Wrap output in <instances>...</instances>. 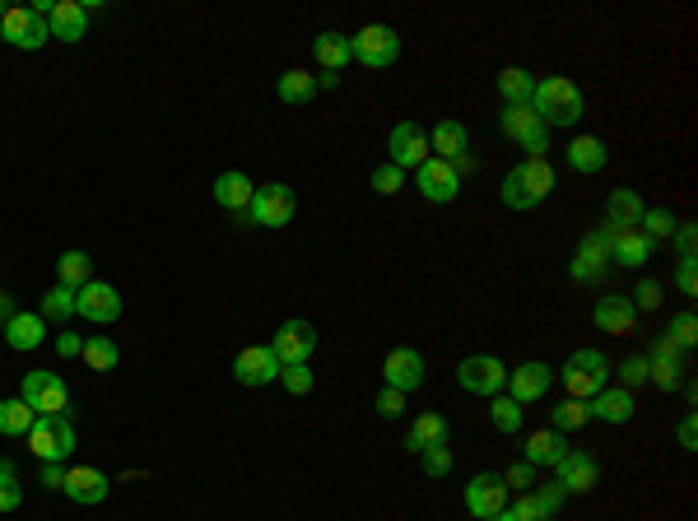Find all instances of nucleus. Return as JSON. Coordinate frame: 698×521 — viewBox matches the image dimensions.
<instances>
[{"mask_svg": "<svg viewBox=\"0 0 698 521\" xmlns=\"http://www.w3.org/2000/svg\"><path fill=\"white\" fill-rule=\"evenodd\" d=\"M75 312H80L84 321H94V326H108V321L121 317V294L103 280H89L80 294H75Z\"/></svg>", "mask_w": 698, "mask_h": 521, "instance_id": "17", "label": "nucleus"}, {"mask_svg": "<svg viewBox=\"0 0 698 521\" xmlns=\"http://www.w3.org/2000/svg\"><path fill=\"white\" fill-rule=\"evenodd\" d=\"M596 326H601L605 335H633V326H638V312H633V303L624 294H610L596 303Z\"/></svg>", "mask_w": 698, "mask_h": 521, "instance_id": "27", "label": "nucleus"}, {"mask_svg": "<svg viewBox=\"0 0 698 521\" xmlns=\"http://www.w3.org/2000/svg\"><path fill=\"white\" fill-rule=\"evenodd\" d=\"M349 47H354V61H363L368 70H387V66H396V56H401V38H396V28H387V24L359 28V33L349 38Z\"/></svg>", "mask_w": 698, "mask_h": 521, "instance_id": "7", "label": "nucleus"}, {"mask_svg": "<svg viewBox=\"0 0 698 521\" xmlns=\"http://www.w3.org/2000/svg\"><path fill=\"white\" fill-rule=\"evenodd\" d=\"M66 484V470L61 466H42V489H61Z\"/></svg>", "mask_w": 698, "mask_h": 521, "instance_id": "59", "label": "nucleus"}, {"mask_svg": "<svg viewBox=\"0 0 698 521\" xmlns=\"http://www.w3.org/2000/svg\"><path fill=\"white\" fill-rule=\"evenodd\" d=\"M252 196H256V182L247 173H219L215 177V201H219V210H233V214H242L247 205H252Z\"/></svg>", "mask_w": 698, "mask_h": 521, "instance_id": "26", "label": "nucleus"}, {"mask_svg": "<svg viewBox=\"0 0 698 521\" xmlns=\"http://www.w3.org/2000/svg\"><path fill=\"white\" fill-rule=\"evenodd\" d=\"M503 508H508V484H503V475L484 470V475H475V480L466 484V512L475 521L498 517Z\"/></svg>", "mask_w": 698, "mask_h": 521, "instance_id": "15", "label": "nucleus"}, {"mask_svg": "<svg viewBox=\"0 0 698 521\" xmlns=\"http://www.w3.org/2000/svg\"><path fill=\"white\" fill-rule=\"evenodd\" d=\"M294 214H298V196H294V187H284V182H261L252 205H247V219L261 228L294 224Z\"/></svg>", "mask_w": 698, "mask_h": 521, "instance_id": "6", "label": "nucleus"}, {"mask_svg": "<svg viewBox=\"0 0 698 521\" xmlns=\"http://www.w3.org/2000/svg\"><path fill=\"white\" fill-rule=\"evenodd\" d=\"M619 382H624V391H638L647 382V354H629V359L619 363Z\"/></svg>", "mask_w": 698, "mask_h": 521, "instance_id": "48", "label": "nucleus"}, {"mask_svg": "<svg viewBox=\"0 0 698 521\" xmlns=\"http://www.w3.org/2000/svg\"><path fill=\"white\" fill-rule=\"evenodd\" d=\"M5 345L19 349V354H28V349H38L42 340H47V321L38 317V312H14L10 321H5Z\"/></svg>", "mask_w": 698, "mask_h": 521, "instance_id": "24", "label": "nucleus"}, {"mask_svg": "<svg viewBox=\"0 0 698 521\" xmlns=\"http://www.w3.org/2000/svg\"><path fill=\"white\" fill-rule=\"evenodd\" d=\"M605 377H610V359H605L601 349H578L559 368V382H564V391L573 401H591L596 391H605Z\"/></svg>", "mask_w": 698, "mask_h": 521, "instance_id": "3", "label": "nucleus"}, {"mask_svg": "<svg viewBox=\"0 0 698 521\" xmlns=\"http://www.w3.org/2000/svg\"><path fill=\"white\" fill-rule=\"evenodd\" d=\"M643 196L633 187H619V191H610V201H605V224L610 228H638L643 224Z\"/></svg>", "mask_w": 698, "mask_h": 521, "instance_id": "28", "label": "nucleus"}, {"mask_svg": "<svg viewBox=\"0 0 698 521\" xmlns=\"http://www.w3.org/2000/svg\"><path fill=\"white\" fill-rule=\"evenodd\" d=\"M275 94H280V103H289V107H308L312 98H317V80H312L308 70H284L280 84H275Z\"/></svg>", "mask_w": 698, "mask_h": 521, "instance_id": "36", "label": "nucleus"}, {"mask_svg": "<svg viewBox=\"0 0 698 521\" xmlns=\"http://www.w3.org/2000/svg\"><path fill=\"white\" fill-rule=\"evenodd\" d=\"M14 312H19V308H14V298H10V294H0V331H5V321H10Z\"/></svg>", "mask_w": 698, "mask_h": 521, "instance_id": "60", "label": "nucleus"}, {"mask_svg": "<svg viewBox=\"0 0 698 521\" xmlns=\"http://www.w3.org/2000/svg\"><path fill=\"white\" fill-rule=\"evenodd\" d=\"M80 359L89 363L94 373H112V368L121 363V349L112 345V335H89V340H84V354H80Z\"/></svg>", "mask_w": 698, "mask_h": 521, "instance_id": "39", "label": "nucleus"}, {"mask_svg": "<svg viewBox=\"0 0 698 521\" xmlns=\"http://www.w3.org/2000/svg\"><path fill=\"white\" fill-rule=\"evenodd\" d=\"M675 256L680 261H694V224H675Z\"/></svg>", "mask_w": 698, "mask_h": 521, "instance_id": "55", "label": "nucleus"}, {"mask_svg": "<svg viewBox=\"0 0 698 521\" xmlns=\"http://www.w3.org/2000/svg\"><path fill=\"white\" fill-rule=\"evenodd\" d=\"M466 145H470V135H466V126L461 121H438L429 131V149H433V159H447V163H457L461 154H466Z\"/></svg>", "mask_w": 698, "mask_h": 521, "instance_id": "29", "label": "nucleus"}, {"mask_svg": "<svg viewBox=\"0 0 698 521\" xmlns=\"http://www.w3.org/2000/svg\"><path fill=\"white\" fill-rule=\"evenodd\" d=\"M489 401H494V405H489V419H494L498 433H517V428H522L526 410L512 401V396H489Z\"/></svg>", "mask_w": 698, "mask_h": 521, "instance_id": "42", "label": "nucleus"}, {"mask_svg": "<svg viewBox=\"0 0 698 521\" xmlns=\"http://www.w3.org/2000/svg\"><path fill=\"white\" fill-rule=\"evenodd\" d=\"M28 410L38 419H66L70 415V387L61 373H47V382H42V391L28 401Z\"/></svg>", "mask_w": 698, "mask_h": 521, "instance_id": "25", "label": "nucleus"}, {"mask_svg": "<svg viewBox=\"0 0 698 521\" xmlns=\"http://www.w3.org/2000/svg\"><path fill=\"white\" fill-rule=\"evenodd\" d=\"M429 159H433L429 131L415 126V121H396L391 135H387V163H391V168L410 173V168H419V163H429Z\"/></svg>", "mask_w": 698, "mask_h": 521, "instance_id": "8", "label": "nucleus"}, {"mask_svg": "<svg viewBox=\"0 0 698 521\" xmlns=\"http://www.w3.org/2000/svg\"><path fill=\"white\" fill-rule=\"evenodd\" d=\"M56 354H61V359H75V354H84V340L80 335H61V340H56Z\"/></svg>", "mask_w": 698, "mask_h": 521, "instance_id": "58", "label": "nucleus"}, {"mask_svg": "<svg viewBox=\"0 0 698 521\" xmlns=\"http://www.w3.org/2000/svg\"><path fill=\"white\" fill-rule=\"evenodd\" d=\"M438 442H447V419L443 415H419L415 424H410V433H405V452H424V447H438Z\"/></svg>", "mask_w": 698, "mask_h": 521, "instance_id": "35", "label": "nucleus"}, {"mask_svg": "<svg viewBox=\"0 0 698 521\" xmlns=\"http://www.w3.org/2000/svg\"><path fill=\"white\" fill-rule=\"evenodd\" d=\"M280 382L289 396H308L312 387H317V377H312L308 363H294V368H280Z\"/></svg>", "mask_w": 698, "mask_h": 521, "instance_id": "47", "label": "nucleus"}, {"mask_svg": "<svg viewBox=\"0 0 698 521\" xmlns=\"http://www.w3.org/2000/svg\"><path fill=\"white\" fill-rule=\"evenodd\" d=\"M550 382H554V368L550 363H522L517 373H508V391H512V401L517 405H536L545 391H550Z\"/></svg>", "mask_w": 698, "mask_h": 521, "instance_id": "21", "label": "nucleus"}, {"mask_svg": "<svg viewBox=\"0 0 698 521\" xmlns=\"http://www.w3.org/2000/svg\"><path fill=\"white\" fill-rule=\"evenodd\" d=\"M312 56H317V66L322 70L340 75V70L354 61V47H349L345 33H317V38H312Z\"/></svg>", "mask_w": 698, "mask_h": 521, "instance_id": "31", "label": "nucleus"}, {"mask_svg": "<svg viewBox=\"0 0 698 521\" xmlns=\"http://www.w3.org/2000/svg\"><path fill=\"white\" fill-rule=\"evenodd\" d=\"M498 94H503V103L508 107H531V94H536V75L522 66H508L503 75H498Z\"/></svg>", "mask_w": 698, "mask_h": 521, "instance_id": "34", "label": "nucleus"}, {"mask_svg": "<svg viewBox=\"0 0 698 521\" xmlns=\"http://www.w3.org/2000/svg\"><path fill=\"white\" fill-rule=\"evenodd\" d=\"M24 503V489H19V470L14 461H0V512H14Z\"/></svg>", "mask_w": 698, "mask_h": 521, "instance_id": "46", "label": "nucleus"}, {"mask_svg": "<svg viewBox=\"0 0 698 521\" xmlns=\"http://www.w3.org/2000/svg\"><path fill=\"white\" fill-rule=\"evenodd\" d=\"M382 382L396 387V391H405V396L419 391V387H424V354L410 349V345H396L387 359H382Z\"/></svg>", "mask_w": 698, "mask_h": 521, "instance_id": "16", "label": "nucleus"}, {"mask_svg": "<svg viewBox=\"0 0 698 521\" xmlns=\"http://www.w3.org/2000/svg\"><path fill=\"white\" fill-rule=\"evenodd\" d=\"M28 452L38 456L42 466H61L75 456V424L70 419H33L28 428Z\"/></svg>", "mask_w": 698, "mask_h": 521, "instance_id": "4", "label": "nucleus"}, {"mask_svg": "<svg viewBox=\"0 0 698 521\" xmlns=\"http://www.w3.org/2000/svg\"><path fill=\"white\" fill-rule=\"evenodd\" d=\"M233 377L242 387H270V382H280V359L270 354V345H252L233 359Z\"/></svg>", "mask_w": 698, "mask_h": 521, "instance_id": "18", "label": "nucleus"}, {"mask_svg": "<svg viewBox=\"0 0 698 521\" xmlns=\"http://www.w3.org/2000/svg\"><path fill=\"white\" fill-rule=\"evenodd\" d=\"M0 42H10L14 52H38L52 42V28L33 5H10L5 19H0Z\"/></svg>", "mask_w": 698, "mask_h": 521, "instance_id": "5", "label": "nucleus"}, {"mask_svg": "<svg viewBox=\"0 0 698 521\" xmlns=\"http://www.w3.org/2000/svg\"><path fill=\"white\" fill-rule=\"evenodd\" d=\"M554 475H559V489H564V494H591V489L601 484L596 456L582 452V447H568V452L554 461Z\"/></svg>", "mask_w": 698, "mask_h": 521, "instance_id": "12", "label": "nucleus"}, {"mask_svg": "<svg viewBox=\"0 0 698 521\" xmlns=\"http://www.w3.org/2000/svg\"><path fill=\"white\" fill-rule=\"evenodd\" d=\"M415 187H419L424 201L447 205V201H457V196H461V177H457V168H452L447 159H429V163H419V168H415Z\"/></svg>", "mask_w": 698, "mask_h": 521, "instance_id": "13", "label": "nucleus"}, {"mask_svg": "<svg viewBox=\"0 0 698 521\" xmlns=\"http://www.w3.org/2000/svg\"><path fill=\"white\" fill-rule=\"evenodd\" d=\"M605 270H610V228H591L578 242V256L568 261V275L578 284H596L605 280Z\"/></svg>", "mask_w": 698, "mask_h": 521, "instance_id": "11", "label": "nucleus"}, {"mask_svg": "<svg viewBox=\"0 0 698 521\" xmlns=\"http://www.w3.org/2000/svg\"><path fill=\"white\" fill-rule=\"evenodd\" d=\"M401 187H405V173H401V168H391V163L373 168V191H377V196H396Z\"/></svg>", "mask_w": 698, "mask_h": 521, "instance_id": "50", "label": "nucleus"}, {"mask_svg": "<svg viewBox=\"0 0 698 521\" xmlns=\"http://www.w3.org/2000/svg\"><path fill=\"white\" fill-rule=\"evenodd\" d=\"M550 187H554L550 159H522L508 177H503V205H508V210H536V205L550 196Z\"/></svg>", "mask_w": 698, "mask_h": 521, "instance_id": "2", "label": "nucleus"}, {"mask_svg": "<svg viewBox=\"0 0 698 521\" xmlns=\"http://www.w3.org/2000/svg\"><path fill=\"white\" fill-rule=\"evenodd\" d=\"M587 405H591V419H601V424H629L633 419V391H624V387L596 391Z\"/></svg>", "mask_w": 698, "mask_h": 521, "instance_id": "30", "label": "nucleus"}, {"mask_svg": "<svg viewBox=\"0 0 698 521\" xmlns=\"http://www.w3.org/2000/svg\"><path fill=\"white\" fill-rule=\"evenodd\" d=\"M638 233H643V238L657 247V242H666L675 233V214L671 210H643V224H638Z\"/></svg>", "mask_w": 698, "mask_h": 521, "instance_id": "44", "label": "nucleus"}, {"mask_svg": "<svg viewBox=\"0 0 698 521\" xmlns=\"http://www.w3.org/2000/svg\"><path fill=\"white\" fill-rule=\"evenodd\" d=\"M647 382H657L661 391H675L680 382H685V363H680V349L661 335L657 349L647 354Z\"/></svg>", "mask_w": 698, "mask_h": 521, "instance_id": "22", "label": "nucleus"}, {"mask_svg": "<svg viewBox=\"0 0 698 521\" xmlns=\"http://www.w3.org/2000/svg\"><path fill=\"white\" fill-rule=\"evenodd\" d=\"M550 419H554L550 428H559V433H578V428L591 424V405H587V401H573V396H568V401H559V405L550 410Z\"/></svg>", "mask_w": 698, "mask_h": 521, "instance_id": "40", "label": "nucleus"}, {"mask_svg": "<svg viewBox=\"0 0 698 521\" xmlns=\"http://www.w3.org/2000/svg\"><path fill=\"white\" fill-rule=\"evenodd\" d=\"M312 349H317V331L308 321H284L275 340H270V354L280 359V368H294V363H308Z\"/></svg>", "mask_w": 698, "mask_h": 521, "instance_id": "14", "label": "nucleus"}, {"mask_svg": "<svg viewBox=\"0 0 698 521\" xmlns=\"http://www.w3.org/2000/svg\"><path fill=\"white\" fill-rule=\"evenodd\" d=\"M675 289H680L685 298L698 294V270H694V261H680V270H675Z\"/></svg>", "mask_w": 698, "mask_h": 521, "instance_id": "56", "label": "nucleus"}, {"mask_svg": "<svg viewBox=\"0 0 698 521\" xmlns=\"http://www.w3.org/2000/svg\"><path fill=\"white\" fill-rule=\"evenodd\" d=\"M405 401H410V396H405V391H396V387H382V391H377V415H382V419H396V415H401V410H405Z\"/></svg>", "mask_w": 698, "mask_h": 521, "instance_id": "52", "label": "nucleus"}, {"mask_svg": "<svg viewBox=\"0 0 698 521\" xmlns=\"http://www.w3.org/2000/svg\"><path fill=\"white\" fill-rule=\"evenodd\" d=\"M633 312H657L661 308V284L657 280H638V289H633Z\"/></svg>", "mask_w": 698, "mask_h": 521, "instance_id": "51", "label": "nucleus"}, {"mask_svg": "<svg viewBox=\"0 0 698 521\" xmlns=\"http://www.w3.org/2000/svg\"><path fill=\"white\" fill-rule=\"evenodd\" d=\"M457 382H461V391H470V396H503V387H508V368H503L494 354H470V359L457 363Z\"/></svg>", "mask_w": 698, "mask_h": 521, "instance_id": "10", "label": "nucleus"}, {"mask_svg": "<svg viewBox=\"0 0 698 521\" xmlns=\"http://www.w3.org/2000/svg\"><path fill=\"white\" fill-rule=\"evenodd\" d=\"M647 256H652V242H647L638 228H610V266L638 270V266H647Z\"/></svg>", "mask_w": 698, "mask_h": 521, "instance_id": "23", "label": "nucleus"}, {"mask_svg": "<svg viewBox=\"0 0 698 521\" xmlns=\"http://www.w3.org/2000/svg\"><path fill=\"white\" fill-rule=\"evenodd\" d=\"M484 521H503V517H484Z\"/></svg>", "mask_w": 698, "mask_h": 521, "instance_id": "63", "label": "nucleus"}, {"mask_svg": "<svg viewBox=\"0 0 698 521\" xmlns=\"http://www.w3.org/2000/svg\"><path fill=\"white\" fill-rule=\"evenodd\" d=\"M312 80H317V89H336V84H340V75H331V70H322V75H312Z\"/></svg>", "mask_w": 698, "mask_h": 521, "instance_id": "61", "label": "nucleus"}, {"mask_svg": "<svg viewBox=\"0 0 698 521\" xmlns=\"http://www.w3.org/2000/svg\"><path fill=\"white\" fill-rule=\"evenodd\" d=\"M522 452H526V461H531V466H554V461L568 452V442H564V433H559V428H536V433L526 438Z\"/></svg>", "mask_w": 698, "mask_h": 521, "instance_id": "33", "label": "nucleus"}, {"mask_svg": "<svg viewBox=\"0 0 698 521\" xmlns=\"http://www.w3.org/2000/svg\"><path fill=\"white\" fill-rule=\"evenodd\" d=\"M47 28H52L56 42H75L89 33V10H84L80 0H52V10H47Z\"/></svg>", "mask_w": 698, "mask_h": 521, "instance_id": "20", "label": "nucleus"}, {"mask_svg": "<svg viewBox=\"0 0 698 521\" xmlns=\"http://www.w3.org/2000/svg\"><path fill=\"white\" fill-rule=\"evenodd\" d=\"M33 410H28V401H19V396H10V401H0V433L5 438H28V428H33Z\"/></svg>", "mask_w": 698, "mask_h": 521, "instance_id": "37", "label": "nucleus"}, {"mask_svg": "<svg viewBox=\"0 0 698 521\" xmlns=\"http://www.w3.org/2000/svg\"><path fill=\"white\" fill-rule=\"evenodd\" d=\"M108 489H112V480L98 466H70L66 484H61V494H66L70 503H84V508H98V503L108 498Z\"/></svg>", "mask_w": 698, "mask_h": 521, "instance_id": "19", "label": "nucleus"}, {"mask_svg": "<svg viewBox=\"0 0 698 521\" xmlns=\"http://www.w3.org/2000/svg\"><path fill=\"white\" fill-rule=\"evenodd\" d=\"M531 112L540 117V126L545 131H554V126H578L582 112H587V103H582V89L568 75H550V80H536V94H531Z\"/></svg>", "mask_w": 698, "mask_h": 521, "instance_id": "1", "label": "nucleus"}, {"mask_svg": "<svg viewBox=\"0 0 698 521\" xmlns=\"http://www.w3.org/2000/svg\"><path fill=\"white\" fill-rule=\"evenodd\" d=\"M564 489H559V484H545V489H540L536 494V503H540V512H545V521H554L559 517V508H564Z\"/></svg>", "mask_w": 698, "mask_h": 521, "instance_id": "54", "label": "nucleus"}, {"mask_svg": "<svg viewBox=\"0 0 698 521\" xmlns=\"http://www.w3.org/2000/svg\"><path fill=\"white\" fill-rule=\"evenodd\" d=\"M666 340H671L675 349H680V354H685V349H694L698 345V317L694 312H675L671 317V331H666Z\"/></svg>", "mask_w": 698, "mask_h": 521, "instance_id": "43", "label": "nucleus"}, {"mask_svg": "<svg viewBox=\"0 0 698 521\" xmlns=\"http://www.w3.org/2000/svg\"><path fill=\"white\" fill-rule=\"evenodd\" d=\"M503 135H508L512 145L526 149V159H545V149H550V131L540 126V117L531 107H503V117H498Z\"/></svg>", "mask_w": 698, "mask_h": 521, "instance_id": "9", "label": "nucleus"}, {"mask_svg": "<svg viewBox=\"0 0 698 521\" xmlns=\"http://www.w3.org/2000/svg\"><path fill=\"white\" fill-rule=\"evenodd\" d=\"M680 447H685V452H694V447H698V419L694 415L680 419Z\"/></svg>", "mask_w": 698, "mask_h": 521, "instance_id": "57", "label": "nucleus"}, {"mask_svg": "<svg viewBox=\"0 0 698 521\" xmlns=\"http://www.w3.org/2000/svg\"><path fill=\"white\" fill-rule=\"evenodd\" d=\"M5 10H10V5H0V19H5Z\"/></svg>", "mask_w": 698, "mask_h": 521, "instance_id": "62", "label": "nucleus"}, {"mask_svg": "<svg viewBox=\"0 0 698 521\" xmlns=\"http://www.w3.org/2000/svg\"><path fill=\"white\" fill-rule=\"evenodd\" d=\"M38 317L42 321H70V317H75V289H66V284L47 289L42 303H38Z\"/></svg>", "mask_w": 698, "mask_h": 521, "instance_id": "41", "label": "nucleus"}, {"mask_svg": "<svg viewBox=\"0 0 698 521\" xmlns=\"http://www.w3.org/2000/svg\"><path fill=\"white\" fill-rule=\"evenodd\" d=\"M503 484H508V494H512V489H522V494H531V484H536V466H531V461H517V466H508V475H503Z\"/></svg>", "mask_w": 698, "mask_h": 521, "instance_id": "53", "label": "nucleus"}, {"mask_svg": "<svg viewBox=\"0 0 698 521\" xmlns=\"http://www.w3.org/2000/svg\"><path fill=\"white\" fill-rule=\"evenodd\" d=\"M503 521H545V512H540V503H536V494H522L517 503H508V508L498 512Z\"/></svg>", "mask_w": 698, "mask_h": 521, "instance_id": "49", "label": "nucleus"}, {"mask_svg": "<svg viewBox=\"0 0 698 521\" xmlns=\"http://www.w3.org/2000/svg\"><path fill=\"white\" fill-rule=\"evenodd\" d=\"M56 275H61V284H66V289H75V294H80L84 284L94 280V261H89L84 252H61V261H56Z\"/></svg>", "mask_w": 698, "mask_h": 521, "instance_id": "38", "label": "nucleus"}, {"mask_svg": "<svg viewBox=\"0 0 698 521\" xmlns=\"http://www.w3.org/2000/svg\"><path fill=\"white\" fill-rule=\"evenodd\" d=\"M419 461H424V475H429V480H443V475H452V466H457V456H452V447H447V442H438V447H424V452H419Z\"/></svg>", "mask_w": 698, "mask_h": 521, "instance_id": "45", "label": "nucleus"}, {"mask_svg": "<svg viewBox=\"0 0 698 521\" xmlns=\"http://www.w3.org/2000/svg\"><path fill=\"white\" fill-rule=\"evenodd\" d=\"M605 140H596V135H578L573 145H568V168L573 173H582V177H596L605 168Z\"/></svg>", "mask_w": 698, "mask_h": 521, "instance_id": "32", "label": "nucleus"}]
</instances>
